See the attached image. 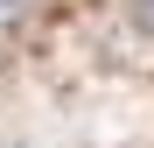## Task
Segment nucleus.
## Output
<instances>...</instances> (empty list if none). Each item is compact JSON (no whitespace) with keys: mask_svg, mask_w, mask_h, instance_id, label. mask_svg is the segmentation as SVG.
Returning <instances> with one entry per match:
<instances>
[{"mask_svg":"<svg viewBox=\"0 0 154 148\" xmlns=\"http://www.w3.org/2000/svg\"><path fill=\"white\" fill-rule=\"evenodd\" d=\"M14 7H21V0H0V21H14Z\"/></svg>","mask_w":154,"mask_h":148,"instance_id":"2","label":"nucleus"},{"mask_svg":"<svg viewBox=\"0 0 154 148\" xmlns=\"http://www.w3.org/2000/svg\"><path fill=\"white\" fill-rule=\"evenodd\" d=\"M133 28H147V35H154V0H133Z\"/></svg>","mask_w":154,"mask_h":148,"instance_id":"1","label":"nucleus"}]
</instances>
